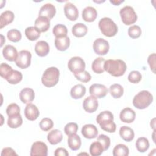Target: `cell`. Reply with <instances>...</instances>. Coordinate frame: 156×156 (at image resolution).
<instances>
[{
	"label": "cell",
	"instance_id": "cell-1",
	"mask_svg": "<svg viewBox=\"0 0 156 156\" xmlns=\"http://www.w3.org/2000/svg\"><path fill=\"white\" fill-rule=\"evenodd\" d=\"M104 70L113 77L122 76L127 68L126 63L120 59L106 60L104 65Z\"/></svg>",
	"mask_w": 156,
	"mask_h": 156
},
{
	"label": "cell",
	"instance_id": "cell-2",
	"mask_svg": "<svg viewBox=\"0 0 156 156\" xmlns=\"http://www.w3.org/2000/svg\"><path fill=\"white\" fill-rule=\"evenodd\" d=\"M60 71L56 67L47 68L41 77V82L46 87H52L58 82Z\"/></svg>",
	"mask_w": 156,
	"mask_h": 156
},
{
	"label": "cell",
	"instance_id": "cell-3",
	"mask_svg": "<svg viewBox=\"0 0 156 156\" xmlns=\"http://www.w3.org/2000/svg\"><path fill=\"white\" fill-rule=\"evenodd\" d=\"M153 101L152 94L146 90L140 91L133 99V105L138 109H144L147 108Z\"/></svg>",
	"mask_w": 156,
	"mask_h": 156
},
{
	"label": "cell",
	"instance_id": "cell-4",
	"mask_svg": "<svg viewBox=\"0 0 156 156\" xmlns=\"http://www.w3.org/2000/svg\"><path fill=\"white\" fill-rule=\"evenodd\" d=\"M98 24L101 32L106 37H113L118 32L117 25L110 18L104 17L101 19Z\"/></svg>",
	"mask_w": 156,
	"mask_h": 156
},
{
	"label": "cell",
	"instance_id": "cell-5",
	"mask_svg": "<svg viewBox=\"0 0 156 156\" xmlns=\"http://www.w3.org/2000/svg\"><path fill=\"white\" fill-rule=\"evenodd\" d=\"M121 20L126 25L134 24L137 20V15L131 6L126 5L122 8L119 12Z\"/></svg>",
	"mask_w": 156,
	"mask_h": 156
},
{
	"label": "cell",
	"instance_id": "cell-6",
	"mask_svg": "<svg viewBox=\"0 0 156 156\" xmlns=\"http://www.w3.org/2000/svg\"><path fill=\"white\" fill-rule=\"evenodd\" d=\"M31 53L27 50L21 51L15 60V63L18 67L21 69H26L28 68L31 62Z\"/></svg>",
	"mask_w": 156,
	"mask_h": 156
},
{
	"label": "cell",
	"instance_id": "cell-7",
	"mask_svg": "<svg viewBox=\"0 0 156 156\" xmlns=\"http://www.w3.org/2000/svg\"><path fill=\"white\" fill-rule=\"evenodd\" d=\"M68 67L73 74H76L85 70V63L81 57H73L68 61Z\"/></svg>",
	"mask_w": 156,
	"mask_h": 156
},
{
	"label": "cell",
	"instance_id": "cell-8",
	"mask_svg": "<svg viewBox=\"0 0 156 156\" xmlns=\"http://www.w3.org/2000/svg\"><path fill=\"white\" fill-rule=\"evenodd\" d=\"M93 50L98 55H105L109 51L108 42L102 38L95 40L93 43Z\"/></svg>",
	"mask_w": 156,
	"mask_h": 156
},
{
	"label": "cell",
	"instance_id": "cell-9",
	"mask_svg": "<svg viewBox=\"0 0 156 156\" xmlns=\"http://www.w3.org/2000/svg\"><path fill=\"white\" fill-rule=\"evenodd\" d=\"M30 156L42 155L46 156L48 155V146L42 141H36L32 145L30 149Z\"/></svg>",
	"mask_w": 156,
	"mask_h": 156
},
{
	"label": "cell",
	"instance_id": "cell-10",
	"mask_svg": "<svg viewBox=\"0 0 156 156\" xmlns=\"http://www.w3.org/2000/svg\"><path fill=\"white\" fill-rule=\"evenodd\" d=\"M89 92L91 95L94 96L96 98H102L107 95L108 93V89L105 85L102 84L94 83L90 86Z\"/></svg>",
	"mask_w": 156,
	"mask_h": 156
},
{
	"label": "cell",
	"instance_id": "cell-11",
	"mask_svg": "<svg viewBox=\"0 0 156 156\" xmlns=\"http://www.w3.org/2000/svg\"><path fill=\"white\" fill-rule=\"evenodd\" d=\"M98 107L97 98L94 96H90L86 98L83 102V108L88 113H91L96 111Z\"/></svg>",
	"mask_w": 156,
	"mask_h": 156
},
{
	"label": "cell",
	"instance_id": "cell-12",
	"mask_svg": "<svg viewBox=\"0 0 156 156\" xmlns=\"http://www.w3.org/2000/svg\"><path fill=\"white\" fill-rule=\"evenodd\" d=\"M64 13L66 17L70 21H76L79 16L77 8L71 2H67L64 6Z\"/></svg>",
	"mask_w": 156,
	"mask_h": 156
},
{
	"label": "cell",
	"instance_id": "cell-13",
	"mask_svg": "<svg viewBox=\"0 0 156 156\" xmlns=\"http://www.w3.org/2000/svg\"><path fill=\"white\" fill-rule=\"evenodd\" d=\"M56 13V9L55 6L50 3H47L43 5L40 9L38 16H44L51 20Z\"/></svg>",
	"mask_w": 156,
	"mask_h": 156
},
{
	"label": "cell",
	"instance_id": "cell-14",
	"mask_svg": "<svg viewBox=\"0 0 156 156\" xmlns=\"http://www.w3.org/2000/svg\"><path fill=\"white\" fill-rule=\"evenodd\" d=\"M40 112L37 106L29 103L26 106L24 109L25 117L29 121H35L39 116Z\"/></svg>",
	"mask_w": 156,
	"mask_h": 156
},
{
	"label": "cell",
	"instance_id": "cell-15",
	"mask_svg": "<svg viewBox=\"0 0 156 156\" xmlns=\"http://www.w3.org/2000/svg\"><path fill=\"white\" fill-rule=\"evenodd\" d=\"M82 135L88 139L95 138L98 134V130L97 127L91 124H85L82 128Z\"/></svg>",
	"mask_w": 156,
	"mask_h": 156
},
{
	"label": "cell",
	"instance_id": "cell-16",
	"mask_svg": "<svg viewBox=\"0 0 156 156\" xmlns=\"http://www.w3.org/2000/svg\"><path fill=\"white\" fill-rule=\"evenodd\" d=\"M136 114L132 108L127 107L122 109L119 114V118L122 122L126 123H131L135 119Z\"/></svg>",
	"mask_w": 156,
	"mask_h": 156
},
{
	"label": "cell",
	"instance_id": "cell-17",
	"mask_svg": "<svg viewBox=\"0 0 156 156\" xmlns=\"http://www.w3.org/2000/svg\"><path fill=\"white\" fill-rule=\"evenodd\" d=\"M35 98V93L30 88H24L20 93V98L24 104H29L33 101Z\"/></svg>",
	"mask_w": 156,
	"mask_h": 156
},
{
	"label": "cell",
	"instance_id": "cell-18",
	"mask_svg": "<svg viewBox=\"0 0 156 156\" xmlns=\"http://www.w3.org/2000/svg\"><path fill=\"white\" fill-rule=\"evenodd\" d=\"M18 52L16 49L12 45H6L2 49V55L8 61H15L17 56Z\"/></svg>",
	"mask_w": 156,
	"mask_h": 156
},
{
	"label": "cell",
	"instance_id": "cell-19",
	"mask_svg": "<svg viewBox=\"0 0 156 156\" xmlns=\"http://www.w3.org/2000/svg\"><path fill=\"white\" fill-rule=\"evenodd\" d=\"M35 51L38 56L45 57L49 52V46L46 41L40 40L35 44Z\"/></svg>",
	"mask_w": 156,
	"mask_h": 156
},
{
	"label": "cell",
	"instance_id": "cell-20",
	"mask_svg": "<svg viewBox=\"0 0 156 156\" xmlns=\"http://www.w3.org/2000/svg\"><path fill=\"white\" fill-rule=\"evenodd\" d=\"M98 15L96 10L91 6L85 7L82 11V18L85 21L93 22L94 21Z\"/></svg>",
	"mask_w": 156,
	"mask_h": 156
},
{
	"label": "cell",
	"instance_id": "cell-21",
	"mask_svg": "<svg viewBox=\"0 0 156 156\" xmlns=\"http://www.w3.org/2000/svg\"><path fill=\"white\" fill-rule=\"evenodd\" d=\"M35 27L40 32H46L50 27V20L44 16H38L35 21Z\"/></svg>",
	"mask_w": 156,
	"mask_h": 156
},
{
	"label": "cell",
	"instance_id": "cell-22",
	"mask_svg": "<svg viewBox=\"0 0 156 156\" xmlns=\"http://www.w3.org/2000/svg\"><path fill=\"white\" fill-rule=\"evenodd\" d=\"M63 135L60 130L58 129H54L49 132L47 136V139L50 144L52 145L57 144L60 143L62 140Z\"/></svg>",
	"mask_w": 156,
	"mask_h": 156
},
{
	"label": "cell",
	"instance_id": "cell-23",
	"mask_svg": "<svg viewBox=\"0 0 156 156\" xmlns=\"http://www.w3.org/2000/svg\"><path fill=\"white\" fill-rule=\"evenodd\" d=\"M14 13L10 10L2 12L0 16V29L12 23L14 20Z\"/></svg>",
	"mask_w": 156,
	"mask_h": 156
},
{
	"label": "cell",
	"instance_id": "cell-24",
	"mask_svg": "<svg viewBox=\"0 0 156 156\" xmlns=\"http://www.w3.org/2000/svg\"><path fill=\"white\" fill-rule=\"evenodd\" d=\"M56 48L60 51H66L69 46L70 40L68 37H63L60 38H55L54 41Z\"/></svg>",
	"mask_w": 156,
	"mask_h": 156
},
{
	"label": "cell",
	"instance_id": "cell-25",
	"mask_svg": "<svg viewBox=\"0 0 156 156\" xmlns=\"http://www.w3.org/2000/svg\"><path fill=\"white\" fill-rule=\"evenodd\" d=\"M119 135L121 137L126 141L130 142L134 138V132L130 127L124 126L119 129Z\"/></svg>",
	"mask_w": 156,
	"mask_h": 156
},
{
	"label": "cell",
	"instance_id": "cell-26",
	"mask_svg": "<svg viewBox=\"0 0 156 156\" xmlns=\"http://www.w3.org/2000/svg\"><path fill=\"white\" fill-rule=\"evenodd\" d=\"M86 93V88L82 84H77L74 85L71 90V96L75 99L82 98Z\"/></svg>",
	"mask_w": 156,
	"mask_h": 156
},
{
	"label": "cell",
	"instance_id": "cell-27",
	"mask_svg": "<svg viewBox=\"0 0 156 156\" xmlns=\"http://www.w3.org/2000/svg\"><path fill=\"white\" fill-rule=\"evenodd\" d=\"M81 144V139L79 135H76V133L69 135L68 139V144L71 150H78L80 147Z\"/></svg>",
	"mask_w": 156,
	"mask_h": 156
},
{
	"label": "cell",
	"instance_id": "cell-28",
	"mask_svg": "<svg viewBox=\"0 0 156 156\" xmlns=\"http://www.w3.org/2000/svg\"><path fill=\"white\" fill-rule=\"evenodd\" d=\"M88 31L87 27L83 23H77L72 27V34L76 37L85 36Z\"/></svg>",
	"mask_w": 156,
	"mask_h": 156
},
{
	"label": "cell",
	"instance_id": "cell-29",
	"mask_svg": "<svg viewBox=\"0 0 156 156\" xmlns=\"http://www.w3.org/2000/svg\"><path fill=\"white\" fill-rule=\"evenodd\" d=\"M98 124L100 125V127L102 130L110 133L115 132L116 129V126L113 122V119H112L102 120Z\"/></svg>",
	"mask_w": 156,
	"mask_h": 156
},
{
	"label": "cell",
	"instance_id": "cell-30",
	"mask_svg": "<svg viewBox=\"0 0 156 156\" xmlns=\"http://www.w3.org/2000/svg\"><path fill=\"white\" fill-rule=\"evenodd\" d=\"M105 62V60L103 57H98L96 58L92 63L91 69L92 70L97 74H101L104 72V65Z\"/></svg>",
	"mask_w": 156,
	"mask_h": 156
},
{
	"label": "cell",
	"instance_id": "cell-31",
	"mask_svg": "<svg viewBox=\"0 0 156 156\" xmlns=\"http://www.w3.org/2000/svg\"><path fill=\"white\" fill-rule=\"evenodd\" d=\"M40 31L35 26H30L25 29V35L30 41L37 40L40 36Z\"/></svg>",
	"mask_w": 156,
	"mask_h": 156
},
{
	"label": "cell",
	"instance_id": "cell-32",
	"mask_svg": "<svg viewBox=\"0 0 156 156\" xmlns=\"http://www.w3.org/2000/svg\"><path fill=\"white\" fill-rule=\"evenodd\" d=\"M135 146L138 152H145L149 147V140L145 137H140L137 139Z\"/></svg>",
	"mask_w": 156,
	"mask_h": 156
},
{
	"label": "cell",
	"instance_id": "cell-33",
	"mask_svg": "<svg viewBox=\"0 0 156 156\" xmlns=\"http://www.w3.org/2000/svg\"><path fill=\"white\" fill-rule=\"evenodd\" d=\"M52 33L55 35V38H60L67 36L68 29L66 27L62 24H58L55 25L53 29Z\"/></svg>",
	"mask_w": 156,
	"mask_h": 156
},
{
	"label": "cell",
	"instance_id": "cell-34",
	"mask_svg": "<svg viewBox=\"0 0 156 156\" xmlns=\"http://www.w3.org/2000/svg\"><path fill=\"white\" fill-rule=\"evenodd\" d=\"M23 119L20 115L9 116L7 119V125L12 129H16L21 126Z\"/></svg>",
	"mask_w": 156,
	"mask_h": 156
},
{
	"label": "cell",
	"instance_id": "cell-35",
	"mask_svg": "<svg viewBox=\"0 0 156 156\" xmlns=\"http://www.w3.org/2000/svg\"><path fill=\"white\" fill-rule=\"evenodd\" d=\"M129 154V149L127 146L123 144H117L113 150L114 156H127Z\"/></svg>",
	"mask_w": 156,
	"mask_h": 156
},
{
	"label": "cell",
	"instance_id": "cell-36",
	"mask_svg": "<svg viewBox=\"0 0 156 156\" xmlns=\"http://www.w3.org/2000/svg\"><path fill=\"white\" fill-rule=\"evenodd\" d=\"M110 93L114 98H119L123 95L124 89L123 87L118 83H115L110 87Z\"/></svg>",
	"mask_w": 156,
	"mask_h": 156
},
{
	"label": "cell",
	"instance_id": "cell-37",
	"mask_svg": "<svg viewBox=\"0 0 156 156\" xmlns=\"http://www.w3.org/2000/svg\"><path fill=\"white\" fill-rule=\"evenodd\" d=\"M104 151L102 144L97 141H94L91 143L90 147V154L93 156H99L101 155Z\"/></svg>",
	"mask_w": 156,
	"mask_h": 156
},
{
	"label": "cell",
	"instance_id": "cell-38",
	"mask_svg": "<svg viewBox=\"0 0 156 156\" xmlns=\"http://www.w3.org/2000/svg\"><path fill=\"white\" fill-rule=\"evenodd\" d=\"M22 79L23 75L21 72L16 70H13L12 74L6 80L10 84H17L21 81Z\"/></svg>",
	"mask_w": 156,
	"mask_h": 156
},
{
	"label": "cell",
	"instance_id": "cell-39",
	"mask_svg": "<svg viewBox=\"0 0 156 156\" xmlns=\"http://www.w3.org/2000/svg\"><path fill=\"white\" fill-rule=\"evenodd\" d=\"M13 70L12 68L5 63H2L0 65V75L5 79H7L9 78Z\"/></svg>",
	"mask_w": 156,
	"mask_h": 156
},
{
	"label": "cell",
	"instance_id": "cell-40",
	"mask_svg": "<svg viewBox=\"0 0 156 156\" xmlns=\"http://www.w3.org/2000/svg\"><path fill=\"white\" fill-rule=\"evenodd\" d=\"M7 36L8 39L12 42H18L21 39L22 37L20 31L15 29L9 30L7 34Z\"/></svg>",
	"mask_w": 156,
	"mask_h": 156
},
{
	"label": "cell",
	"instance_id": "cell-41",
	"mask_svg": "<svg viewBox=\"0 0 156 156\" xmlns=\"http://www.w3.org/2000/svg\"><path fill=\"white\" fill-rule=\"evenodd\" d=\"M40 129L43 131H48L51 129L54 126L52 120L49 118H43L39 124Z\"/></svg>",
	"mask_w": 156,
	"mask_h": 156
},
{
	"label": "cell",
	"instance_id": "cell-42",
	"mask_svg": "<svg viewBox=\"0 0 156 156\" xmlns=\"http://www.w3.org/2000/svg\"><path fill=\"white\" fill-rule=\"evenodd\" d=\"M128 34L129 37L133 39L138 38L141 34V29L140 27L137 25L132 26L128 29Z\"/></svg>",
	"mask_w": 156,
	"mask_h": 156
},
{
	"label": "cell",
	"instance_id": "cell-43",
	"mask_svg": "<svg viewBox=\"0 0 156 156\" xmlns=\"http://www.w3.org/2000/svg\"><path fill=\"white\" fill-rule=\"evenodd\" d=\"M6 113L8 116H12L20 115V108L15 103H12L9 105L6 109Z\"/></svg>",
	"mask_w": 156,
	"mask_h": 156
},
{
	"label": "cell",
	"instance_id": "cell-44",
	"mask_svg": "<svg viewBox=\"0 0 156 156\" xmlns=\"http://www.w3.org/2000/svg\"><path fill=\"white\" fill-rule=\"evenodd\" d=\"M78 130V126L75 122H69L64 127V132L68 136L76 133Z\"/></svg>",
	"mask_w": 156,
	"mask_h": 156
},
{
	"label": "cell",
	"instance_id": "cell-45",
	"mask_svg": "<svg viewBox=\"0 0 156 156\" xmlns=\"http://www.w3.org/2000/svg\"><path fill=\"white\" fill-rule=\"evenodd\" d=\"M75 77L79 81L82 82H89L91 79V76L90 74V73L88 72H87V71H83L78 73H76L74 74Z\"/></svg>",
	"mask_w": 156,
	"mask_h": 156
},
{
	"label": "cell",
	"instance_id": "cell-46",
	"mask_svg": "<svg viewBox=\"0 0 156 156\" xmlns=\"http://www.w3.org/2000/svg\"><path fill=\"white\" fill-rule=\"evenodd\" d=\"M97 141L102 144L104 151H107L109 148L110 145V139L108 136L101 134L98 137Z\"/></svg>",
	"mask_w": 156,
	"mask_h": 156
},
{
	"label": "cell",
	"instance_id": "cell-47",
	"mask_svg": "<svg viewBox=\"0 0 156 156\" xmlns=\"http://www.w3.org/2000/svg\"><path fill=\"white\" fill-rule=\"evenodd\" d=\"M142 76L141 73L138 71H131L128 76V80L130 82L133 83H137L141 80Z\"/></svg>",
	"mask_w": 156,
	"mask_h": 156
},
{
	"label": "cell",
	"instance_id": "cell-48",
	"mask_svg": "<svg viewBox=\"0 0 156 156\" xmlns=\"http://www.w3.org/2000/svg\"><path fill=\"white\" fill-rule=\"evenodd\" d=\"M113 119V113L110 112V111H104L100 113L96 117V121L98 123H99L100 121L105 119Z\"/></svg>",
	"mask_w": 156,
	"mask_h": 156
},
{
	"label": "cell",
	"instance_id": "cell-49",
	"mask_svg": "<svg viewBox=\"0 0 156 156\" xmlns=\"http://www.w3.org/2000/svg\"><path fill=\"white\" fill-rule=\"evenodd\" d=\"M147 62L150 66L151 69L152 71L154 73H155V54L153 53L151 54L148 58Z\"/></svg>",
	"mask_w": 156,
	"mask_h": 156
},
{
	"label": "cell",
	"instance_id": "cell-50",
	"mask_svg": "<svg viewBox=\"0 0 156 156\" xmlns=\"http://www.w3.org/2000/svg\"><path fill=\"white\" fill-rule=\"evenodd\" d=\"M1 155H17V154L15 151L11 147H5L2 149L1 152Z\"/></svg>",
	"mask_w": 156,
	"mask_h": 156
},
{
	"label": "cell",
	"instance_id": "cell-51",
	"mask_svg": "<svg viewBox=\"0 0 156 156\" xmlns=\"http://www.w3.org/2000/svg\"><path fill=\"white\" fill-rule=\"evenodd\" d=\"M55 156H68L69 155V153L66 151V149L63 147L57 148L54 152Z\"/></svg>",
	"mask_w": 156,
	"mask_h": 156
},
{
	"label": "cell",
	"instance_id": "cell-52",
	"mask_svg": "<svg viewBox=\"0 0 156 156\" xmlns=\"http://www.w3.org/2000/svg\"><path fill=\"white\" fill-rule=\"evenodd\" d=\"M110 2L113 4L115 5H119L120 4L124 2V1H121V0H114V1H112L110 0Z\"/></svg>",
	"mask_w": 156,
	"mask_h": 156
}]
</instances>
